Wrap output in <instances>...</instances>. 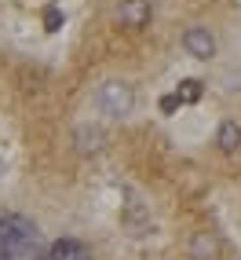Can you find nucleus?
Returning <instances> with one entry per match:
<instances>
[{"label": "nucleus", "instance_id": "10", "mask_svg": "<svg viewBox=\"0 0 241 260\" xmlns=\"http://www.w3.org/2000/svg\"><path fill=\"white\" fill-rule=\"evenodd\" d=\"M59 26H62V11H59V8H44V29L55 33Z\"/></svg>", "mask_w": 241, "mask_h": 260}, {"label": "nucleus", "instance_id": "9", "mask_svg": "<svg viewBox=\"0 0 241 260\" xmlns=\"http://www.w3.org/2000/svg\"><path fill=\"white\" fill-rule=\"evenodd\" d=\"M176 99H179V103H197V99H201V81L186 77L179 88H176Z\"/></svg>", "mask_w": 241, "mask_h": 260}, {"label": "nucleus", "instance_id": "7", "mask_svg": "<svg viewBox=\"0 0 241 260\" xmlns=\"http://www.w3.org/2000/svg\"><path fill=\"white\" fill-rule=\"evenodd\" d=\"M73 140H77V150H81V154H99L102 143H106V136H102L99 125H81V128L73 132Z\"/></svg>", "mask_w": 241, "mask_h": 260}, {"label": "nucleus", "instance_id": "6", "mask_svg": "<svg viewBox=\"0 0 241 260\" xmlns=\"http://www.w3.org/2000/svg\"><path fill=\"white\" fill-rule=\"evenodd\" d=\"M219 256V238L212 231H197L190 238V260H216Z\"/></svg>", "mask_w": 241, "mask_h": 260}, {"label": "nucleus", "instance_id": "4", "mask_svg": "<svg viewBox=\"0 0 241 260\" xmlns=\"http://www.w3.org/2000/svg\"><path fill=\"white\" fill-rule=\"evenodd\" d=\"M41 260H95V256H92V249L84 246V242H77V238H59V242H51V246H48V253H44Z\"/></svg>", "mask_w": 241, "mask_h": 260}, {"label": "nucleus", "instance_id": "1", "mask_svg": "<svg viewBox=\"0 0 241 260\" xmlns=\"http://www.w3.org/2000/svg\"><path fill=\"white\" fill-rule=\"evenodd\" d=\"M44 235L22 213H0V260H41Z\"/></svg>", "mask_w": 241, "mask_h": 260}, {"label": "nucleus", "instance_id": "3", "mask_svg": "<svg viewBox=\"0 0 241 260\" xmlns=\"http://www.w3.org/2000/svg\"><path fill=\"white\" fill-rule=\"evenodd\" d=\"M183 48H186V55H194V59H212L216 55V37H212L209 26H190L183 33Z\"/></svg>", "mask_w": 241, "mask_h": 260}, {"label": "nucleus", "instance_id": "5", "mask_svg": "<svg viewBox=\"0 0 241 260\" xmlns=\"http://www.w3.org/2000/svg\"><path fill=\"white\" fill-rule=\"evenodd\" d=\"M120 22L128 29H143L150 22V0H120Z\"/></svg>", "mask_w": 241, "mask_h": 260}, {"label": "nucleus", "instance_id": "11", "mask_svg": "<svg viewBox=\"0 0 241 260\" xmlns=\"http://www.w3.org/2000/svg\"><path fill=\"white\" fill-rule=\"evenodd\" d=\"M176 107H179L176 95H165V99H161V110H176Z\"/></svg>", "mask_w": 241, "mask_h": 260}, {"label": "nucleus", "instance_id": "8", "mask_svg": "<svg viewBox=\"0 0 241 260\" xmlns=\"http://www.w3.org/2000/svg\"><path fill=\"white\" fill-rule=\"evenodd\" d=\"M216 147H219L223 154H234V150L241 147V125H237V121H223V125H219Z\"/></svg>", "mask_w": 241, "mask_h": 260}, {"label": "nucleus", "instance_id": "2", "mask_svg": "<svg viewBox=\"0 0 241 260\" xmlns=\"http://www.w3.org/2000/svg\"><path fill=\"white\" fill-rule=\"evenodd\" d=\"M95 107H99L102 114H110V117H125V114H132V107H135L132 84H125V81H106V84L95 92Z\"/></svg>", "mask_w": 241, "mask_h": 260}]
</instances>
